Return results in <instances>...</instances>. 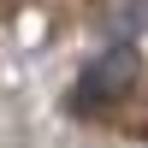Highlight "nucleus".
I'll list each match as a JSON object with an SVG mask.
<instances>
[{"label": "nucleus", "instance_id": "nucleus-1", "mask_svg": "<svg viewBox=\"0 0 148 148\" xmlns=\"http://www.w3.org/2000/svg\"><path fill=\"white\" fill-rule=\"evenodd\" d=\"M130 71H136V53L130 47H119V53H107L101 65L83 77V101H101V95H113V89H125L130 83Z\"/></svg>", "mask_w": 148, "mask_h": 148}]
</instances>
